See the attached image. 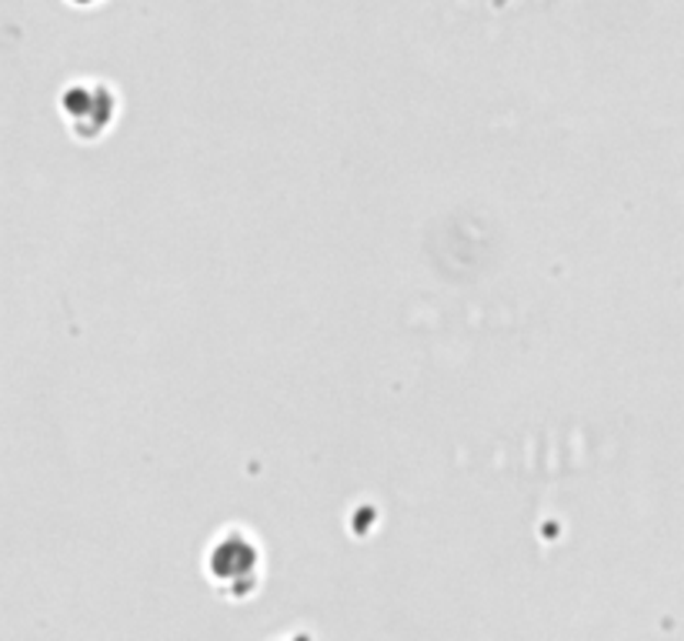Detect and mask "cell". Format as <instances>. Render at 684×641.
<instances>
[{
    "instance_id": "obj_1",
    "label": "cell",
    "mask_w": 684,
    "mask_h": 641,
    "mask_svg": "<svg viewBox=\"0 0 684 641\" xmlns=\"http://www.w3.org/2000/svg\"><path fill=\"white\" fill-rule=\"evenodd\" d=\"M78 4H88V0H78Z\"/></svg>"
}]
</instances>
